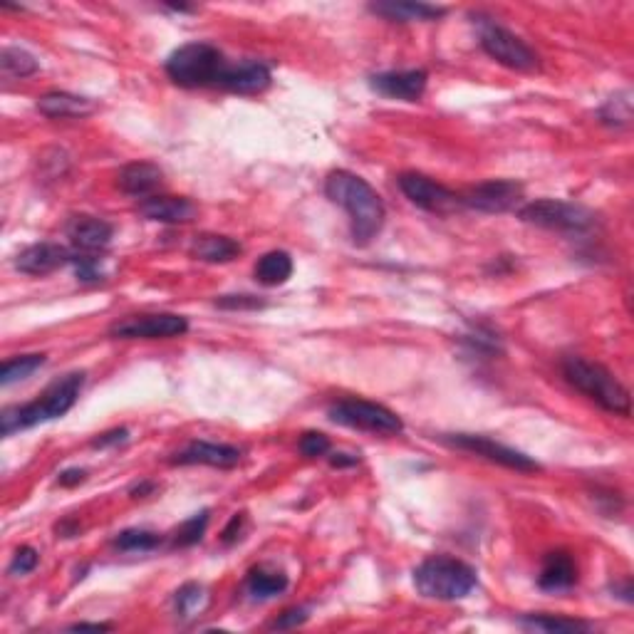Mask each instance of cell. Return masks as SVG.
Instances as JSON below:
<instances>
[{"instance_id":"obj_1","label":"cell","mask_w":634,"mask_h":634,"mask_svg":"<svg viewBox=\"0 0 634 634\" xmlns=\"http://www.w3.org/2000/svg\"><path fill=\"white\" fill-rule=\"evenodd\" d=\"M325 194L332 204L342 206L350 216L352 241L357 246H370L387 218V209L377 191L352 171H332L325 181Z\"/></svg>"},{"instance_id":"obj_26","label":"cell","mask_w":634,"mask_h":634,"mask_svg":"<svg viewBox=\"0 0 634 634\" xmlns=\"http://www.w3.org/2000/svg\"><path fill=\"white\" fill-rule=\"evenodd\" d=\"M45 362H48V357L45 355L13 357V360L3 362V367H0V384H3V387H10V384L15 382H23V379H28L30 374L38 372Z\"/></svg>"},{"instance_id":"obj_3","label":"cell","mask_w":634,"mask_h":634,"mask_svg":"<svg viewBox=\"0 0 634 634\" xmlns=\"http://www.w3.org/2000/svg\"><path fill=\"white\" fill-rule=\"evenodd\" d=\"M563 377L568 379L570 387L578 389L587 399L600 404L605 412L630 417L632 399L625 384L610 370H605L597 362L585 360V357H565Z\"/></svg>"},{"instance_id":"obj_21","label":"cell","mask_w":634,"mask_h":634,"mask_svg":"<svg viewBox=\"0 0 634 634\" xmlns=\"http://www.w3.org/2000/svg\"><path fill=\"white\" fill-rule=\"evenodd\" d=\"M374 15L392 23H431L446 15V8L429 3H404V0H387V3H372Z\"/></svg>"},{"instance_id":"obj_20","label":"cell","mask_w":634,"mask_h":634,"mask_svg":"<svg viewBox=\"0 0 634 634\" xmlns=\"http://www.w3.org/2000/svg\"><path fill=\"white\" fill-rule=\"evenodd\" d=\"M578 582V565H575L573 555L565 553V550H555L548 553L543 560V568H540L538 585L545 592H565L570 587H575Z\"/></svg>"},{"instance_id":"obj_10","label":"cell","mask_w":634,"mask_h":634,"mask_svg":"<svg viewBox=\"0 0 634 634\" xmlns=\"http://www.w3.org/2000/svg\"><path fill=\"white\" fill-rule=\"evenodd\" d=\"M441 441L449 446H454V449L469 451V454H476V456H481V459L493 461V464H498V466H506V469H511V471H526V474H530V471H540L538 461H533L530 456L523 454V451H516V449H511V446L498 444V441L488 439V436L446 434V436H441Z\"/></svg>"},{"instance_id":"obj_32","label":"cell","mask_w":634,"mask_h":634,"mask_svg":"<svg viewBox=\"0 0 634 634\" xmlns=\"http://www.w3.org/2000/svg\"><path fill=\"white\" fill-rule=\"evenodd\" d=\"M206 600H209V595H206L204 585H196V582H189V585H184L174 595L176 612H179L181 617L196 615V612L206 605Z\"/></svg>"},{"instance_id":"obj_24","label":"cell","mask_w":634,"mask_h":634,"mask_svg":"<svg viewBox=\"0 0 634 634\" xmlns=\"http://www.w3.org/2000/svg\"><path fill=\"white\" fill-rule=\"evenodd\" d=\"M256 280L265 288H275V285L288 283L293 275V258L285 251H270L263 258H258L256 268H253Z\"/></svg>"},{"instance_id":"obj_19","label":"cell","mask_w":634,"mask_h":634,"mask_svg":"<svg viewBox=\"0 0 634 634\" xmlns=\"http://www.w3.org/2000/svg\"><path fill=\"white\" fill-rule=\"evenodd\" d=\"M164 181V171L154 161H132V164L122 166L117 174V186L127 196H137V199H149L154 191L159 189Z\"/></svg>"},{"instance_id":"obj_23","label":"cell","mask_w":634,"mask_h":634,"mask_svg":"<svg viewBox=\"0 0 634 634\" xmlns=\"http://www.w3.org/2000/svg\"><path fill=\"white\" fill-rule=\"evenodd\" d=\"M38 112L48 119H80L95 112V102L87 97L70 95V92H48L38 100Z\"/></svg>"},{"instance_id":"obj_43","label":"cell","mask_w":634,"mask_h":634,"mask_svg":"<svg viewBox=\"0 0 634 634\" xmlns=\"http://www.w3.org/2000/svg\"><path fill=\"white\" fill-rule=\"evenodd\" d=\"M152 491H154V483H142V486L132 488V496L139 498V496H144V493H152Z\"/></svg>"},{"instance_id":"obj_28","label":"cell","mask_w":634,"mask_h":634,"mask_svg":"<svg viewBox=\"0 0 634 634\" xmlns=\"http://www.w3.org/2000/svg\"><path fill=\"white\" fill-rule=\"evenodd\" d=\"M523 627L528 630H543V632H590V625L580 620H568V617L555 615H526L521 620Z\"/></svg>"},{"instance_id":"obj_15","label":"cell","mask_w":634,"mask_h":634,"mask_svg":"<svg viewBox=\"0 0 634 634\" xmlns=\"http://www.w3.org/2000/svg\"><path fill=\"white\" fill-rule=\"evenodd\" d=\"M426 75L424 70H402V72H379L370 80L372 90L379 95L389 97V100L402 102H419L426 90Z\"/></svg>"},{"instance_id":"obj_4","label":"cell","mask_w":634,"mask_h":634,"mask_svg":"<svg viewBox=\"0 0 634 634\" xmlns=\"http://www.w3.org/2000/svg\"><path fill=\"white\" fill-rule=\"evenodd\" d=\"M414 585H417L419 595L429 597V600L454 602L464 600L476 590L478 575L464 560L434 555L414 570Z\"/></svg>"},{"instance_id":"obj_18","label":"cell","mask_w":634,"mask_h":634,"mask_svg":"<svg viewBox=\"0 0 634 634\" xmlns=\"http://www.w3.org/2000/svg\"><path fill=\"white\" fill-rule=\"evenodd\" d=\"M67 238L72 241V246L80 248V251L92 253V251H102L112 243L114 228L112 223H107L105 218L97 216H72L67 221L65 228Z\"/></svg>"},{"instance_id":"obj_16","label":"cell","mask_w":634,"mask_h":634,"mask_svg":"<svg viewBox=\"0 0 634 634\" xmlns=\"http://www.w3.org/2000/svg\"><path fill=\"white\" fill-rule=\"evenodd\" d=\"M137 211L147 221L157 223H191L199 216V206L186 196H149L139 201Z\"/></svg>"},{"instance_id":"obj_2","label":"cell","mask_w":634,"mask_h":634,"mask_svg":"<svg viewBox=\"0 0 634 634\" xmlns=\"http://www.w3.org/2000/svg\"><path fill=\"white\" fill-rule=\"evenodd\" d=\"M82 387H85V372H70L65 377L55 379L33 402L3 409V414H0V434L10 436L15 431L33 429L38 424L65 417L75 407Z\"/></svg>"},{"instance_id":"obj_12","label":"cell","mask_w":634,"mask_h":634,"mask_svg":"<svg viewBox=\"0 0 634 634\" xmlns=\"http://www.w3.org/2000/svg\"><path fill=\"white\" fill-rule=\"evenodd\" d=\"M523 199V186L516 181H483V184L471 186L466 194H461L466 209H476L481 213H506L516 209L518 201Z\"/></svg>"},{"instance_id":"obj_30","label":"cell","mask_w":634,"mask_h":634,"mask_svg":"<svg viewBox=\"0 0 634 634\" xmlns=\"http://www.w3.org/2000/svg\"><path fill=\"white\" fill-rule=\"evenodd\" d=\"M600 122L607 124V127H615V129L630 127V122H632L630 95L625 92V95L612 97V100L600 109Z\"/></svg>"},{"instance_id":"obj_17","label":"cell","mask_w":634,"mask_h":634,"mask_svg":"<svg viewBox=\"0 0 634 634\" xmlns=\"http://www.w3.org/2000/svg\"><path fill=\"white\" fill-rule=\"evenodd\" d=\"M270 67L258 60H243L236 65H228L226 75H223L221 87L223 90L238 92V95H258L270 87Z\"/></svg>"},{"instance_id":"obj_29","label":"cell","mask_w":634,"mask_h":634,"mask_svg":"<svg viewBox=\"0 0 634 634\" xmlns=\"http://www.w3.org/2000/svg\"><path fill=\"white\" fill-rule=\"evenodd\" d=\"M112 543L114 548L124 550V553H137V550H142L144 553V550H154L157 545H161V535L144 528H129V530H122Z\"/></svg>"},{"instance_id":"obj_40","label":"cell","mask_w":634,"mask_h":634,"mask_svg":"<svg viewBox=\"0 0 634 634\" xmlns=\"http://www.w3.org/2000/svg\"><path fill=\"white\" fill-rule=\"evenodd\" d=\"M85 478H87L85 469H67V471H62L60 476H57V483H60V486L72 488V486H80Z\"/></svg>"},{"instance_id":"obj_25","label":"cell","mask_w":634,"mask_h":634,"mask_svg":"<svg viewBox=\"0 0 634 634\" xmlns=\"http://www.w3.org/2000/svg\"><path fill=\"white\" fill-rule=\"evenodd\" d=\"M246 587L253 600H270L288 590V575L278 573V570L253 568L246 578Z\"/></svg>"},{"instance_id":"obj_13","label":"cell","mask_w":634,"mask_h":634,"mask_svg":"<svg viewBox=\"0 0 634 634\" xmlns=\"http://www.w3.org/2000/svg\"><path fill=\"white\" fill-rule=\"evenodd\" d=\"M243 451L231 444H213V441H191L186 449L171 456L174 466H213V469H233L241 464Z\"/></svg>"},{"instance_id":"obj_37","label":"cell","mask_w":634,"mask_h":634,"mask_svg":"<svg viewBox=\"0 0 634 634\" xmlns=\"http://www.w3.org/2000/svg\"><path fill=\"white\" fill-rule=\"evenodd\" d=\"M308 610L305 607H293V610H285L278 620L273 622V630H295V627L305 625L308 622Z\"/></svg>"},{"instance_id":"obj_27","label":"cell","mask_w":634,"mask_h":634,"mask_svg":"<svg viewBox=\"0 0 634 634\" xmlns=\"http://www.w3.org/2000/svg\"><path fill=\"white\" fill-rule=\"evenodd\" d=\"M0 67H3V72L8 77H20V80L35 75L40 70L38 60L23 48H3V53H0Z\"/></svg>"},{"instance_id":"obj_5","label":"cell","mask_w":634,"mask_h":634,"mask_svg":"<svg viewBox=\"0 0 634 634\" xmlns=\"http://www.w3.org/2000/svg\"><path fill=\"white\" fill-rule=\"evenodd\" d=\"M228 70L226 57L211 43H189L176 48L166 60V75L181 87H221Z\"/></svg>"},{"instance_id":"obj_11","label":"cell","mask_w":634,"mask_h":634,"mask_svg":"<svg viewBox=\"0 0 634 634\" xmlns=\"http://www.w3.org/2000/svg\"><path fill=\"white\" fill-rule=\"evenodd\" d=\"M399 189L402 194L412 201L419 209L429 211V213H454L459 209H464V201H461L459 194H454L446 186L436 184L429 176L417 174V171H407V174H399Z\"/></svg>"},{"instance_id":"obj_6","label":"cell","mask_w":634,"mask_h":634,"mask_svg":"<svg viewBox=\"0 0 634 634\" xmlns=\"http://www.w3.org/2000/svg\"><path fill=\"white\" fill-rule=\"evenodd\" d=\"M518 216H521V221L530 223V226L560 233H585L597 223V216L590 209L573 204V201L558 199L530 201V204L518 211Z\"/></svg>"},{"instance_id":"obj_14","label":"cell","mask_w":634,"mask_h":634,"mask_svg":"<svg viewBox=\"0 0 634 634\" xmlns=\"http://www.w3.org/2000/svg\"><path fill=\"white\" fill-rule=\"evenodd\" d=\"M75 256L77 253L60 246V243H35L15 258V268L25 275H48L65 268V265H72Z\"/></svg>"},{"instance_id":"obj_41","label":"cell","mask_w":634,"mask_h":634,"mask_svg":"<svg viewBox=\"0 0 634 634\" xmlns=\"http://www.w3.org/2000/svg\"><path fill=\"white\" fill-rule=\"evenodd\" d=\"M72 632H107L112 630V625H102V622H77V625H70Z\"/></svg>"},{"instance_id":"obj_34","label":"cell","mask_w":634,"mask_h":634,"mask_svg":"<svg viewBox=\"0 0 634 634\" xmlns=\"http://www.w3.org/2000/svg\"><path fill=\"white\" fill-rule=\"evenodd\" d=\"M298 449L300 454L308 456V459H317V456L330 454V439H327L325 434H320V431H308V434H303V439H300Z\"/></svg>"},{"instance_id":"obj_9","label":"cell","mask_w":634,"mask_h":634,"mask_svg":"<svg viewBox=\"0 0 634 634\" xmlns=\"http://www.w3.org/2000/svg\"><path fill=\"white\" fill-rule=\"evenodd\" d=\"M189 332V320L174 313H152V315H129L109 327V335L119 340H166Z\"/></svg>"},{"instance_id":"obj_38","label":"cell","mask_w":634,"mask_h":634,"mask_svg":"<svg viewBox=\"0 0 634 634\" xmlns=\"http://www.w3.org/2000/svg\"><path fill=\"white\" fill-rule=\"evenodd\" d=\"M129 431L127 429H112L107 431V434H102L100 439L92 441V446L95 449H107V446H114V444H122V441H127Z\"/></svg>"},{"instance_id":"obj_8","label":"cell","mask_w":634,"mask_h":634,"mask_svg":"<svg viewBox=\"0 0 634 634\" xmlns=\"http://www.w3.org/2000/svg\"><path fill=\"white\" fill-rule=\"evenodd\" d=\"M481 48L488 57H493L496 62H501L508 70L518 72H535L540 67L538 55L530 48L528 43H523L518 35H513L511 30L501 28V25H483L481 30Z\"/></svg>"},{"instance_id":"obj_36","label":"cell","mask_w":634,"mask_h":634,"mask_svg":"<svg viewBox=\"0 0 634 634\" xmlns=\"http://www.w3.org/2000/svg\"><path fill=\"white\" fill-rule=\"evenodd\" d=\"M216 308L221 310H261L265 308V300L256 295H221L216 298Z\"/></svg>"},{"instance_id":"obj_39","label":"cell","mask_w":634,"mask_h":634,"mask_svg":"<svg viewBox=\"0 0 634 634\" xmlns=\"http://www.w3.org/2000/svg\"><path fill=\"white\" fill-rule=\"evenodd\" d=\"M243 523H246V518H243V513H238V516H233L231 518V523H228L226 528H223V533H221V540L226 545H231V543H236L238 538H241V530H243Z\"/></svg>"},{"instance_id":"obj_42","label":"cell","mask_w":634,"mask_h":634,"mask_svg":"<svg viewBox=\"0 0 634 634\" xmlns=\"http://www.w3.org/2000/svg\"><path fill=\"white\" fill-rule=\"evenodd\" d=\"M357 456H350V454H332L330 456V464L337 466V469H342V466H355L357 464Z\"/></svg>"},{"instance_id":"obj_7","label":"cell","mask_w":634,"mask_h":634,"mask_svg":"<svg viewBox=\"0 0 634 634\" xmlns=\"http://www.w3.org/2000/svg\"><path fill=\"white\" fill-rule=\"evenodd\" d=\"M327 417L335 424L350 426V429L372 431V434H399L404 431L402 419L392 409L382 404L367 402V399H340L327 409Z\"/></svg>"},{"instance_id":"obj_31","label":"cell","mask_w":634,"mask_h":634,"mask_svg":"<svg viewBox=\"0 0 634 634\" xmlns=\"http://www.w3.org/2000/svg\"><path fill=\"white\" fill-rule=\"evenodd\" d=\"M206 526H209V511L196 513V516H191L189 521H184L179 528L174 530V538H171V543L179 545V548H189V545H196L201 538H204Z\"/></svg>"},{"instance_id":"obj_35","label":"cell","mask_w":634,"mask_h":634,"mask_svg":"<svg viewBox=\"0 0 634 634\" xmlns=\"http://www.w3.org/2000/svg\"><path fill=\"white\" fill-rule=\"evenodd\" d=\"M72 265H75L77 280H82V283H100L105 278V270L100 268V261L92 256H75Z\"/></svg>"},{"instance_id":"obj_33","label":"cell","mask_w":634,"mask_h":634,"mask_svg":"<svg viewBox=\"0 0 634 634\" xmlns=\"http://www.w3.org/2000/svg\"><path fill=\"white\" fill-rule=\"evenodd\" d=\"M38 563H40L38 550L30 548V545H23V548L15 550L13 560H10L8 573L15 575V578H18V575H28V573H33L35 568H38Z\"/></svg>"},{"instance_id":"obj_22","label":"cell","mask_w":634,"mask_h":634,"mask_svg":"<svg viewBox=\"0 0 634 634\" xmlns=\"http://www.w3.org/2000/svg\"><path fill=\"white\" fill-rule=\"evenodd\" d=\"M241 251V243L218 233H201L189 246L191 258L204 263H231L233 258L241 256Z\"/></svg>"}]
</instances>
